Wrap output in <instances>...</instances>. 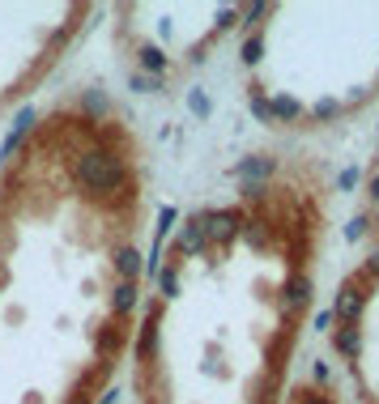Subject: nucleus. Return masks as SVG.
<instances>
[{
    "instance_id": "f257e3e1",
    "label": "nucleus",
    "mask_w": 379,
    "mask_h": 404,
    "mask_svg": "<svg viewBox=\"0 0 379 404\" xmlns=\"http://www.w3.org/2000/svg\"><path fill=\"white\" fill-rule=\"evenodd\" d=\"M77 179L90 192H124L128 188V170H124V158L111 154V149H86L77 158Z\"/></svg>"
},
{
    "instance_id": "f03ea898",
    "label": "nucleus",
    "mask_w": 379,
    "mask_h": 404,
    "mask_svg": "<svg viewBox=\"0 0 379 404\" xmlns=\"http://www.w3.org/2000/svg\"><path fill=\"white\" fill-rule=\"evenodd\" d=\"M200 221H205V239H217V243L235 239V234H239V225H243V217H239L235 209H222V213H200Z\"/></svg>"
},
{
    "instance_id": "7ed1b4c3",
    "label": "nucleus",
    "mask_w": 379,
    "mask_h": 404,
    "mask_svg": "<svg viewBox=\"0 0 379 404\" xmlns=\"http://www.w3.org/2000/svg\"><path fill=\"white\" fill-rule=\"evenodd\" d=\"M362 307H367V294H362V285H345V290L337 294L333 319H345V323H353V319L362 315Z\"/></svg>"
},
{
    "instance_id": "20e7f679",
    "label": "nucleus",
    "mask_w": 379,
    "mask_h": 404,
    "mask_svg": "<svg viewBox=\"0 0 379 404\" xmlns=\"http://www.w3.org/2000/svg\"><path fill=\"white\" fill-rule=\"evenodd\" d=\"M286 302H290V307H307V302H311V276H290V285H286Z\"/></svg>"
},
{
    "instance_id": "39448f33",
    "label": "nucleus",
    "mask_w": 379,
    "mask_h": 404,
    "mask_svg": "<svg viewBox=\"0 0 379 404\" xmlns=\"http://www.w3.org/2000/svg\"><path fill=\"white\" fill-rule=\"evenodd\" d=\"M337 349L345 353V358H358V349H362V332H358V327H341V332H337Z\"/></svg>"
},
{
    "instance_id": "423d86ee",
    "label": "nucleus",
    "mask_w": 379,
    "mask_h": 404,
    "mask_svg": "<svg viewBox=\"0 0 379 404\" xmlns=\"http://www.w3.org/2000/svg\"><path fill=\"white\" fill-rule=\"evenodd\" d=\"M200 243H205V221L192 217L188 230H184V239H179V251H200Z\"/></svg>"
},
{
    "instance_id": "0eeeda50",
    "label": "nucleus",
    "mask_w": 379,
    "mask_h": 404,
    "mask_svg": "<svg viewBox=\"0 0 379 404\" xmlns=\"http://www.w3.org/2000/svg\"><path fill=\"white\" fill-rule=\"evenodd\" d=\"M137 272H141V251L124 247V251H119V276H124V281H133Z\"/></svg>"
},
{
    "instance_id": "6e6552de",
    "label": "nucleus",
    "mask_w": 379,
    "mask_h": 404,
    "mask_svg": "<svg viewBox=\"0 0 379 404\" xmlns=\"http://www.w3.org/2000/svg\"><path fill=\"white\" fill-rule=\"evenodd\" d=\"M154 341H158V315H149V323L141 327V345H137L141 358H149V353H154Z\"/></svg>"
},
{
    "instance_id": "1a4fd4ad",
    "label": "nucleus",
    "mask_w": 379,
    "mask_h": 404,
    "mask_svg": "<svg viewBox=\"0 0 379 404\" xmlns=\"http://www.w3.org/2000/svg\"><path fill=\"white\" fill-rule=\"evenodd\" d=\"M133 307H137V285H133V281H124V285L115 290V311H119V315H128Z\"/></svg>"
},
{
    "instance_id": "9d476101",
    "label": "nucleus",
    "mask_w": 379,
    "mask_h": 404,
    "mask_svg": "<svg viewBox=\"0 0 379 404\" xmlns=\"http://www.w3.org/2000/svg\"><path fill=\"white\" fill-rule=\"evenodd\" d=\"M273 170V162L269 158H251V162H243L239 166V179H260V174H269Z\"/></svg>"
},
{
    "instance_id": "9b49d317",
    "label": "nucleus",
    "mask_w": 379,
    "mask_h": 404,
    "mask_svg": "<svg viewBox=\"0 0 379 404\" xmlns=\"http://www.w3.org/2000/svg\"><path fill=\"white\" fill-rule=\"evenodd\" d=\"M141 64H145L149 72H162V68H166V56L158 52V47H141Z\"/></svg>"
},
{
    "instance_id": "f8f14e48",
    "label": "nucleus",
    "mask_w": 379,
    "mask_h": 404,
    "mask_svg": "<svg viewBox=\"0 0 379 404\" xmlns=\"http://www.w3.org/2000/svg\"><path fill=\"white\" fill-rule=\"evenodd\" d=\"M243 234H247V243H256V247H264V243H269L264 221H243Z\"/></svg>"
},
{
    "instance_id": "ddd939ff",
    "label": "nucleus",
    "mask_w": 379,
    "mask_h": 404,
    "mask_svg": "<svg viewBox=\"0 0 379 404\" xmlns=\"http://www.w3.org/2000/svg\"><path fill=\"white\" fill-rule=\"evenodd\" d=\"M269 111H273V115H282V119H294V115H298V103H294V98H273Z\"/></svg>"
},
{
    "instance_id": "4468645a",
    "label": "nucleus",
    "mask_w": 379,
    "mask_h": 404,
    "mask_svg": "<svg viewBox=\"0 0 379 404\" xmlns=\"http://www.w3.org/2000/svg\"><path fill=\"white\" fill-rule=\"evenodd\" d=\"M260 47H264V43H260L256 34H251V39L243 43V60H247V64H256V60H260Z\"/></svg>"
},
{
    "instance_id": "2eb2a0df",
    "label": "nucleus",
    "mask_w": 379,
    "mask_h": 404,
    "mask_svg": "<svg viewBox=\"0 0 379 404\" xmlns=\"http://www.w3.org/2000/svg\"><path fill=\"white\" fill-rule=\"evenodd\" d=\"M362 234H367V217H353L345 225V239H362Z\"/></svg>"
},
{
    "instance_id": "dca6fc26",
    "label": "nucleus",
    "mask_w": 379,
    "mask_h": 404,
    "mask_svg": "<svg viewBox=\"0 0 379 404\" xmlns=\"http://www.w3.org/2000/svg\"><path fill=\"white\" fill-rule=\"evenodd\" d=\"M251 111H256L260 119H273V111H269V103H264V98H251Z\"/></svg>"
},
{
    "instance_id": "f3484780",
    "label": "nucleus",
    "mask_w": 379,
    "mask_h": 404,
    "mask_svg": "<svg viewBox=\"0 0 379 404\" xmlns=\"http://www.w3.org/2000/svg\"><path fill=\"white\" fill-rule=\"evenodd\" d=\"M192 111H196V115H209V103H205V94H192Z\"/></svg>"
},
{
    "instance_id": "a211bd4d",
    "label": "nucleus",
    "mask_w": 379,
    "mask_h": 404,
    "mask_svg": "<svg viewBox=\"0 0 379 404\" xmlns=\"http://www.w3.org/2000/svg\"><path fill=\"white\" fill-rule=\"evenodd\" d=\"M358 183V166H349V170H341V188H353Z\"/></svg>"
},
{
    "instance_id": "6ab92c4d",
    "label": "nucleus",
    "mask_w": 379,
    "mask_h": 404,
    "mask_svg": "<svg viewBox=\"0 0 379 404\" xmlns=\"http://www.w3.org/2000/svg\"><path fill=\"white\" fill-rule=\"evenodd\" d=\"M328 323H333V311H320V315H315V327H320V332H324Z\"/></svg>"
},
{
    "instance_id": "aec40b11",
    "label": "nucleus",
    "mask_w": 379,
    "mask_h": 404,
    "mask_svg": "<svg viewBox=\"0 0 379 404\" xmlns=\"http://www.w3.org/2000/svg\"><path fill=\"white\" fill-rule=\"evenodd\" d=\"M162 290H166V294H175V272H171V268L162 272Z\"/></svg>"
},
{
    "instance_id": "412c9836",
    "label": "nucleus",
    "mask_w": 379,
    "mask_h": 404,
    "mask_svg": "<svg viewBox=\"0 0 379 404\" xmlns=\"http://www.w3.org/2000/svg\"><path fill=\"white\" fill-rule=\"evenodd\" d=\"M367 276H379V256H371V260H367Z\"/></svg>"
},
{
    "instance_id": "4be33fe9",
    "label": "nucleus",
    "mask_w": 379,
    "mask_h": 404,
    "mask_svg": "<svg viewBox=\"0 0 379 404\" xmlns=\"http://www.w3.org/2000/svg\"><path fill=\"white\" fill-rule=\"evenodd\" d=\"M302 404H328L324 396H302Z\"/></svg>"
},
{
    "instance_id": "5701e85b",
    "label": "nucleus",
    "mask_w": 379,
    "mask_h": 404,
    "mask_svg": "<svg viewBox=\"0 0 379 404\" xmlns=\"http://www.w3.org/2000/svg\"><path fill=\"white\" fill-rule=\"evenodd\" d=\"M371 196L379 200V174H375V179H371Z\"/></svg>"
}]
</instances>
